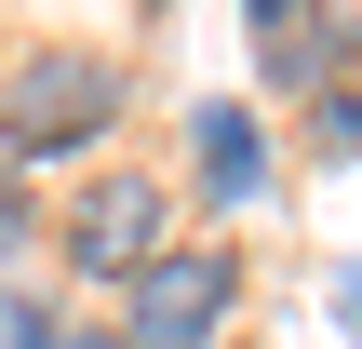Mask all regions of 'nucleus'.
Listing matches in <instances>:
<instances>
[{"mask_svg": "<svg viewBox=\"0 0 362 349\" xmlns=\"http://www.w3.org/2000/svg\"><path fill=\"white\" fill-rule=\"evenodd\" d=\"M0 349H67V323H40V309H0Z\"/></svg>", "mask_w": 362, "mask_h": 349, "instance_id": "obj_7", "label": "nucleus"}, {"mask_svg": "<svg viewBox=\"0 0 362 349\" xmlns=\"http://www.w3.org/2000/svg\"><path fill=\"white\" fill-rule=\"evenodd\" d=\"M148 13H161V0H148Z\"/></svg>", "mask_w": 362, "mask_h": 349, "instance_id": "obj_11", "label": "nucleus"}, {"mask_svg": "<svg viewBox=\"0 0 362 349\" xmlns=\"http://www.w3.org/2000/svg\"><path fill=\"white\" fill-rule=\"evenodd\" d=\"M121 94H134L121 54H81V40L13 54V67H0V161H81V148H107Z\"/></svg>", "mask_w": 362, "mask_h": 349, "instance_id": "obj_1", "label": "nucleus"}, {"mask_svg": "<svg viewBox=\"0 0 362 349\" xmlns=\"http://www.w3.org/2000/svg\"><path fill=\"white\" fill-rule=\"evenodd\" d=\"M242 323V256L228 242H175L121 282V349H215Z\"/></svg>", "mask_w": 362, "mask_h": 349, "instance_id": "obj_2", "label": "nucleus"}, {"mask_svg": "<svg viewBox=\"0 0 362 349\" xmlns=\"http://www.w3.org/2000/svg\"><path fill=\"white\" fill-rule=\"evenodd\" d=\"M27 242V188H13V161H0V256Z\"/></svg>", "mask_w": 362, "mask_h": 349, "instance_id": "obj_8", "label": "nucleus"}, {"mask_svg": "<svg viewBox=\"0 0 362 349\" xmlns=\"http://www.w3.org/2000/svg\"><path fill=\"white\" fill-rule=\"evenodd\" d=\"M188 188H202L215 215L269 202V121H255L242 94H202V108H188Z\"/></svg>", "mask_w": 362, "mask_h": 349, "instance_id": "obj_4", "label": "nucleus"}, {"mask_svg": "<svg viewBox=\"0 0 362 349\" xmlns=\"http://www.w3.org/2000/svg\"><path fill=\"white\" fill-rule=\"evenodd\" d=\"M336 323H362V256H349V269H336Z\"/></svg>", "mask_w": 362, "mask_h": 349, "instance_id": "obj_9", "label": "nucleus"}, {"mask_svg": "<svg viewBox=\"0 0 362 349\" xmlns=\"http://www.w3.org/2000/svg\"><path fill=\"white\" fill-rule=\"evenodd\" d=\"M242 27H255V67H269L282 94H322V81L349 67V40L322 27V0H242Z\"/></svg>", "mask_w": 362, "mask_h": 349, "instance_id": "obj_5", "label": "nucleus"}, {"mask_svg": "<svg viewBox=\"0 0 362 349\" xmlns=\"http://www.w3.org/2000/svg\"><path fill=\"white\" fill-rule=\"evenodd\" d=\"M54 256L81 269V282H134L148 256H175V202H161V175H134V161H107L67 215H54Z\"/></svg>", "mask_w": 362, "mask_h": 349, "instance_id": "obj_3", "label": "nucleus"}, {"mask_svg": "<svg viewBox=\"0 0 362 349\" xmlns=\"http://www.w3.org/2000/svg\"><path fill=\"white\" fill-rule=\"evenodd\" d=\"M309 148H322V161L362 148V81H322V94H309Z\"/></svg>", "mask_w": 362, "mask_h": 349, "instance_id": "obj_6", "label": "nucleus"}, {"mask_svg": "<svg viewBox=\"0 0 362 349\" xmlns=\"http://www.w3.org/2000/svg\"><path fill=\"white\" fill-rule=\"evenodd\" d=\"M322 27H336V40H362V0H322Z\"/></svg>", "mask_w": 362, "mask_h": 349, "instance_id": "obj_10", "label": "nucleus"}]
</instances>
